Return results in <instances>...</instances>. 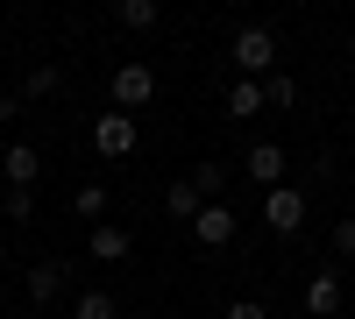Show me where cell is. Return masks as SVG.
Instances as JSON below:
<instances>
[{"label":"cell","instance_id":"obj_3","mask_svg":"<svg viewBox=\"0 0 355 319\" xmlns=\"http://www.w3.org/2000/svg\"><path fill=\"white\" fill-rule=\"evenodd\" d=\"M263 227H270V235H299L306 227V192L299 185H270L263 192Z\"/></svg>","mask_w":355,"mask_h":319},{"label":"cell","instance_id":"obj_14","mask_svg":"<svg viewBox=\"0 0 355 319\" xmlns=\"http://www.w3.org/2000/svg\"><path fill=\"white\" fill-rule=\"evenodd\" d=\"M71 206H78L85 220H107V206H114V192H107V185H78V192H71Z\"/></svg>","mask_w":355,"mask_h":319},{"label":"cell","instance_id":"obj_7","mask_svg":"<svg viewBox=\"0 0 355 319\" xmlns=\"http://www.w3.org/2000/svg\"><path fill=\"white\" fill-rule=\"evenodd\" d=\"M64 284H71V263H64V255H43V263L28 270V305H57Z\"/></svg>","mask_w":355,"mask_h":319},{"label":"cell","instance_id":"obj_2","mask_svg":"<svg viewBox=\"0 0 355 319\" xmlns=\"http://www.w3.org/2000/svg\"><path fill=\"white\" fill-rule=\"evenodd\" d=\"M93 149H100L107 163L135 156V149H142V128H135V113H100V121H93Z\"/></svg>","mask_w":355,"mask_h":319},{"label":"cell","instance_id":"obj_4","mask_svg":"<svg viewBox=\"0 0 355 319\" xmlns=\"http://www.w3.org/2000/svg\"><path fill=\"white\" fill-rule=\"evenodd\" d=\"M107 93H114V113H135V107L157 100V71L150 64H121V71L107 78Z\"/></svg>","mask_w":355,"mask_h":319},{"label":"cell","instance_id":"obj_9","mask_svg":"<svg viewBox=\"0 0 355 319\" xmlns=\"http://www.w3.org/2000/svg\"><path fill=\"white\" fill-rule=\"evenodd\" d=\"M242 170L256 185H284V149H277V142H256V149L242 156Z\"/></svg>","mask_w":355,"mask_h":319},{"label":"cell","instance_id":"obj_1","mask_svg":"<svg viewBox=\"0 0 355 319\" xmlns=\"http://www.w3.org/2000/svg\"><path fill=\"white\" fill-rule=\"evenodd\" d=\"M234 64H242V78H270V64H277V28H263V21L234 28Z\"/></svg>","mask_w":355,"mask_h":319},{"label":"cell","instance_id":"obj_15","mask_svg":"<svg viewBox=\"0 0 355 319\" xmlns=\"http://www.w3.org/2000/svg\"><path fill=\"white\" fill-rule=\"evenodd\" d=\"M57 85H64V71H57V64H36V71H28V85H21V100H50Z\"/></svg>","mask_w":355,"mask_h":319},{"label":"cell","instance_id":"obj_10","mask_svg":"<svg viewBox=\"0 0 355 319\" xmlns=\"http://www.w3.org/2000/svg\"><path fill=\"white\" fill-rule=\"evenodd\" d=\"M306 312H313V319H334V312H341V277H334V270H320V277L306 284Z\"/></svg>","mask_w":355,"mask_h":319},{"label":"cell","instance_id":"obj_25","mask_svg":"<svg viewBox=\"0 0 355 319\" xmlns=\"http://www.w3.org/2000/svg\"><path fill=\"white\" fill-rule=\"evenodd\" d=\"M348 135H355V113H348Z\"/></svg>","mask_w":355,"mask_h":319},{"label":"cell","instance_id":"obj_21","mask_svg":"<svg viewBox=\"0 0 355 319\" xmlns=\"http://www.w3.org/2000/svg\"><path fill=\"white\" fill-rule=\"evenodd\" d=\"M227 319H270V312H263L256 298H242V305H227Z\"/></svg>","mask_w":355,"mask_h":319},{"label":"cell","instance_id":"obj_12","mask_svg":"<svg viewBox=\"0 0 355 319\" xmlns=\"http://www.w3.org/2000/svg\"><path fill=\"white\" fill-rule=\"evenodd\" d=\"M71 319H121V298H114V291H78Z\"/></svg>","mask_w":355,"mask_h":319},{"label":"cell","instance_id":"obj_18","mask_svg":"<svg viewBox=\"0 0 355 319\" xmlns=\"http://www.w3.org/2000/svg\"><path fill=\"white\" fill-rule=\"evenodd\" d=\"M121 21L135 28V36H142V28H157V0H121Z\"/></svg>","mask_w":355,"mask_h":319},{"label":"cell","instance_id":"obj_24","mask_svg":"<svg viewBox=\"0 0 355 319\" xmlns=\"http://www.w3.org/2000/svg\"><path fill=\"white\" fill-rule=\"evenodd\" d=\"M348 57H355V28H348Z\"/></svg>","mask_w":355,"mask_h":319},{"label":"cell","instance_id":"obj_6","mask_svg":"<svg viewBox=\"0 0 355 319\" xmlns=\"http://www.w3.org/2000/svg\"><path fill=\"white\" fill-rule=\"evenodd\" d=\"M0 178H8V192H28L43 178V156H36V142H8L0 149Z\"/></svg>","mask_w":355,"mask_h":319},{"label":"cell","instance_id":"obj_19","mask_svg":"<svg viewBox=\"0 0 355 319\" xmlns=\"http://www.w3.org/2000/svg\"><path fill=\"white\" fill-rule=\"evenodd\" d=\"M28 213H36V192H8V220H15V227H21V220H28Z\"/></svg>","mask_w":355,"mask_h":319},{"label":"cell","instance_id":"obj_5","mask_svg":"<svg viewBox=\"0 0 355 319\" xmlns=\"http://www.w3.org/2000/svg\"><path fill=\"white\" fill-rule=\"evenodd\" d=\"M234 227H242V220H234V206L206 199V206H199V220H192V241H199V248H227V241H234Z\"/></svg>","mask_w":355,"mask_h":319},{"label":"cell","instance_id":"obj_20","mask_svg":"<svg viewBox=\"0 0 355 319\" xmlns=\"http://www.w3.org/2000/svg\"><path fill=\"white\" fill-rule=\"evenodd\" d=\"M334 255H348V263H355V220H341V227H334Z\"/></svg>","mask_w":355,"mask_h":319},{"label":"cell","instance_id":"obj_22","mask_svg":"<svg viewBox=\"0 0 355 319\" xmlns=\"http://www.w3.org/2000/svg\"><path fill=\"white\" fill-rule=\"evenodd\" d=\"M21 107H28L21 93H0V121H15V113H21Z\"/></svg>","mask_w":355,"mask_h":319},{"label":"cell","instance_id":"obj_16","mask_svg":"<svg viewBox=\"0 0 355 319\" xmlns=\"http://www.w3.org/2000/svg\"><path fill=\"white\" fill-rule=\"evenodd\" d=\"M263 100H270L277 113H291L299 107V78H263Z\"/></svg>","mask_w":355,"mask_h":319},{"label":"cell","instance_id":"obj_11","mask_svg":"<svg viewBox=\"0 0 355 319\" xmlns=\"http://www.w3.org/2000/svg\"><path fill=\"white\" fill-rule=\"evenodd\" d=\"M263 107H270V100H263V78H234L227 85V113H234V121H256Z\"/></svg>","mask_w":355,"mask_h":319},{"label":"cell","instance_id":"obj_8","mask_svg":"<svg viewBox=\"0 0 355 319\" xmlns=\"http://www.w3.org/2000/svg\"><path fill=\"white\" fill-rule=\"evenodd\" d=\"M135 255V241H128V227H114V220H100L93 227V263H128Z\"/></svg>","mask_w":355,"mask_h":319},{"label":"cell","instance_id":"obj_13","mask_svg":"<svg viewBox=\"0 0 355 319\" xmlns=\"http://www.w3.org/2000/svg\"><path fill=\"white\" fill-rule=\"evenodd\" d=\"M199 206H206V199L192 192V178H178V185L164 192V213H171V220H199Z\"/></svg>","mask_w":355,"mask_h":319},{"label":"cell","instance_id":"obj_23","mask_svg":"<svg viewBox=\"0 0 355 319\" xmlns=\"http://www.w3.org/2000/svg\"><path fill=\"white\" fill-rule=\"evenodd\" d=\"M93 8H121V0H93Z\"/></svg>","mask_w":355,"mask_h":319},{"label":"cell","instance_id":"obj_17","mask_svg":"<svg viewBox=\"0 0 355 319\" xmlns=\"http://www.w3.org/2000/svg\"><path fill=\"white\" fill-rule=\"evenodd\" d=\"M192 192H199V199L227 192V163H199V170H192Z\"/></svg>","mask_w":355,"mask_h":319}]
</instances>
